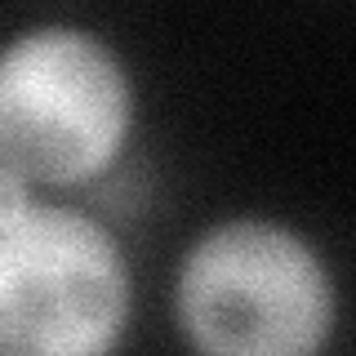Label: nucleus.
<instances>
[{"mask_svg": "<svg viewBox=\"0 0 356 356\" xmlns=\"http://www.w3.org/2000/svg\"><path fill=\"white\" fill-rule=\"evenodd\" d=\"M129 321V267L103 222L27 200L0 214V356H94Z\"/></svg>", "mask_w": 356, "mask_h": 356, "instance_id": "obj_3", "label": "nucleus"}, {"mask_svg": "<svg viewBox=\"0 0 356 356\" xmlns=\"http://www.w3.org/2000/svg\"><path fill=\"white\" fill-rule=\"evenodd\" d=\"M31 200V187L27 178H22L18 170H9L5 161H0V214H14V209H22Z\"/></svg>", "mask_w": 356, "mask_h": 356, "instance_id": "obj_4", "label": "nucleus"}, {"mask_svg": "<svg viewBox=\"0 0 356 356\" xmlns=\"http://www.w3.org/2000/svg\"><path fill=\"white\" fill-rule=\"evenodd\" d=\"M178 325L200 352L303 356L334 330V285L321 254L267 218L218 222L178 267Z\"/></svg>", "mask_w": 356, "mask_h": 356, "instance_id": "obj_1", "label": "nucleus"}, {"mask_svg": "<svg viewBox=\"0 0 356 356\" xmlns=\"http://www.w3.org/2000/svg\"><path fill=\"white\" fill-rule=\"evenodd\" d=\"M134 89L81 27H36L0 49V161L27 183H85L120 156Z\"/></svg>", "mask_w": 356, "mask_h": 356, "instance_id": "obj_2", "label": "nucleus"}]
</instances>
